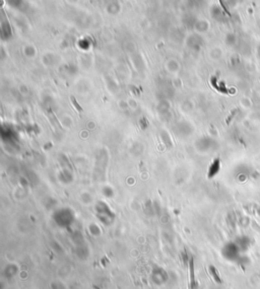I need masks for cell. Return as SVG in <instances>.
<instances>
[{
	"label": "cell",
	"mask_w": 260,
	"mask_h": 289,
	"mask_svg": "<svg viewBox=\"0 0 260 289\" xmlns=\"http://www.w3.org/2000/svg\"><path fill=\"white\" fill-rule=\"evenodd\" d=\"M220 169V159H214L213 162L211 164V165L209 166V170H208V177H213L215 173L218 172Z\"/></svg>",
	"instance_id": "1"
},
{
	"label": "cell",
	"mask_w": 260,
	"mask_h": 289,
	"mask_svg": "<svg viewBox=\"0 0 260 289\" xmlns=\"http://www.w3.org/2000/svg\"><path fill=\"white\" fill-rule=\"evenodd\" d=\"M70 101H71V103L73 105V107L75 108V110L77 111V112H79V113H83V109L81 108V106L79 105L78 103L76 102V99H75V98H74L73 95L70 96Z\"/></svg>",
	"instance_id": "2"
},
{
	"label": "cell",
	"mask_w": 260,
	"mask_h": 289,
	"mask_svg": "<svg viewBox=\"0 0 260 289\" xmlns=\"http://www.w3.org/2000/svg\"><path fill=\"white\" fill-rule=\"evenodd\" d=\"M190 274H191V282H192V286H194V271H193V261H190Z\"/></svg>",
	"instance_id": "3"
},
{
	"label": "cell",
	"mask_w": 260,
	"mask_h": 289,
	"mask_svg": "<svg viewBox=\"0 0 260 289\" xmlns=\"http://www.w3.org/2000/svg\"><path fill=\"white\" fill-rule=\"evenodd\" d=\"M218 1H220V3H221V6L222 7V9L225 10V12H226V14H228V15H230V13H229V11H228V9L226 8V6H225V4H224V3H222V0H218Z\"/></svg>",
	"instance_id": "4"
}]
</instances>
